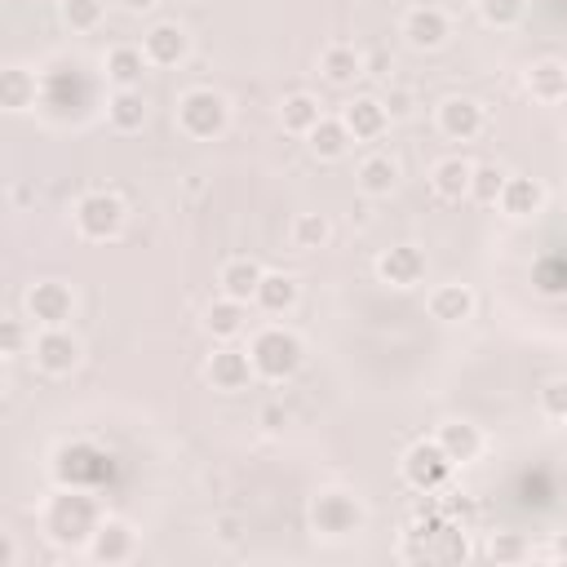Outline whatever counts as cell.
Instances as JSON below:
<instances>
[{"label": "cell", "mask_w": 567, "mask_h": 567, "mask_svg": "<svg viewBox=\"0 0 567 567\" xmlns=\"http://www.w3.org/2000/svg\"><path fill=\"white\" fill-rule=\"evenodd\" d=\"M306 146H310V155H315V159L332 164V159H341V155L354 146V137H350V128L341 124V115H323V120L306 133Z\"/></svg>", "instance_id": "28"}, {"label": "cell", "mask_w": 567, "mask_h": 567, "mask_svg": "<svg viewBox=\"0 0 567 567\" xmlns=\"http://www.w3.org/2000/svg\"><path fill=\"white\" fill-rule=\"evenodd\" d=\"M523 89H527V97L540 102V106H558V102H567V62H558V58H540V62H532L527 75H523Z\"/></svg>", "instance_id": "20"}, {"label": "cell", "mask_w": 567, "mask_h": 567, "mask_svg": "<svg viewBox=\"0 0 567 567\" xmlns=\"http://www.w3.org/2000/svg\"><path fill=\"white\" fill-rule=\"evenodd\" d=\"M470 182H474V159H465V155H443V159H434V168H430V186H434V195L447 199V204L470 199Z\"/></svg>", "instance_id": "22"}, {"label": "cell", "mask_w": 567, "mask_h": 567, "mask_svg": "<svg viewBox=\"0 0 567 567\" xmlns=\"http://www.w3.org/2000/svg\"><path fill=\"white\" fill-rule=\"evenodd\" d=\"M434 439H439V447L452 456V465H470V461H478L483 447H487V439H483V430H478L474 421H443V425L434 430Z\"/></svg>", "instance_id": "23"}, {"label": "cell", "mask_w": 567, "mask_h": 567, "mask_svg": "<svg viewBox=\"0 0 567 567\" xmlns=\"http://www.w3.org/2000/svg\"><path fill=\"white\" fill-rule=\"evenodd\" d=\"M22 310H27L31 328H66L75 315V292L62 279H35L22 297Z\"/></svg>", "instance_id": "8"}, {"label": "cell", "mask_w": 567, "mask_h": 567, "mask_svg": "<svg viewBox=\"0 0 567 567\" xmlns=\"http://www.w3.org/2000/svg\"><path fill=\"white\" fill-rule=\"evenodd\" d=\"M363 523H368V509H363V501L350 487H319L315 492V501H310V527H315V536L341 540V536L363 532Z\"/></svg>", "instance_id": "4"}, {"label": "cell", "mask_w": 567, "mask_h": 567, "mask_svg": "<svg viewBox=\"0 0 567 567\" xmlns=\"http://www.w3.org/2000/svg\"><path fill=\"white\" fill-rule=\"evenodd\" d=\"M341 124L350 128L354 142H381L385 128H390V111H385V102L377 93H359V97H350L341 106Z\"/></svg>", "instance_id": "16"}, {"label": "cell", "mask_w": 567, "mask_h": 567, "mask_svg": "<svg viewBox=\"0 0 567 567\" xmlns=\"http://www.w3.org/2000/svg\"><path fill=\"white\" fill-rule=\"evenodd\" d=\"M563 137H567V120H563Z\"/></svg>", "instance_id": "46"}, {"label": "cell", "mask_w": 567, "mask_h": 567, "mask_svg": "<svg viewBox=\"0 0 567 567\" xmlns=\"http://www.w3.org/2000/svg\"><path fill=\"white\" fill-rule=\"evenodd\" d=\"M102 518H106V514L97 509V501H93L84 487H62V492H53V496L40 505V527H44V536H49L53 545H66V549H75V545L84 549Z\"/></svg>", "instance_id": "1"}, {"label": "cell", "mask_w": 567, "mask_h": 567, "mask_svg": "<svg viewBox=\"0 0 567 567\" xmlns=\"http://www.w3.org/2000/svg\"><path fill=\"white\" fill-rule=\"evenodd\" d=\"M487 558L492 563H523V558H532V540L518 536V532H492L487 536Z\"/></svg>", "instance_id": "36"}, {"label": "cell", "mask_w": 567, "mask_h": 567, "mask_svg": "<svg viewBox=\"0 0 567 567\" xmlns=\"http://www.w3.org/2000/svg\"><path fill=\"white\" fill-rule=\"evenodd\" d=\"M151 120V102L142 97V89H111L106 97V124L115 133H142Z\"/></svg>", "instance_id": "24"}, {"label": "cell", "mask_w": 567, "mask_h": 567, "mask_svg": "<svg viewBox=\"0 0 567 567\" xmlns=\"http://www.w3.org/2000/svg\"><path fill=\"white\" fill-rule=\"evenodd\" d=\"M363 62H368V75H390V53L385 49H377V53H363Z\"/></svg>", "instance_id": "42"}, {"label": "cell", "mask_w": 567, "mask_h": 567, "mask_svg": "<svg viewBox=\"0 0 567 567\" xmlns=\"http://www.w3.org/2000/svg\"><path fill=\"white\" fill-rule=\"evenodd\" d=\"M536 408H540L545 421L567 425V377H549V381H540V390H536Z\"/></svg>", "instance_id": "35"}, {"label": "cell", "mask_w": 567, "mask_h": 567, "mask_svg": "<svg viewBox=\"0 0 567 567\" xmlns=\"http://www.w3.org/2000/svg\"><path fill=\"white\" fill-rule=\"evenodd\" d=\"M252 377H257V372H252L248 346L239 350L235 341H217V346L208 350V359H204V381H208L213 390H221V394H239V390H248Z\"/></svg>", "instance_id": "9"}, {"label": "cell", "mask_w": 567, "mask_h": 567, "mask_svg": "<svg viewBox=\"0 0 567 567\" xmlns=\"http://www.w3.org/2000/svg\"><path fill=\"white\" fill-rule=\"evenodd\" d=\"M115 4H120L124 13H133V18H142V13H151L159 0H115Z\"/></svg>", "instance_id": "45"}, {"label": "cell", "mask_w": 567, "mask_h": 567, "mask_svg": "<svg viewBox=\"0 0 567 567\" xmlns=\"http://www.w3.org/2000/svg\"><path fill=\"white\" fill-rule=\"evenodd\" d=\"M0 106L13 111V115L27 111V106H35V71L9 62V66L0 71Z\"/></svg>", "instance_id": "30"}, {"label": "cell", "mask_w": 567, "mask_h": 567, "mask_svg": "<svg viewBox=\"0 0 567 567\" xmlns=\"http://www.w3.org/2000/svg\"><path fill=\"white\" fill-rule=\"evenodd\" d=\"M297 301H301V284L292 279V275H284V270H266L261 275V288H257V297H252V306L257 310H266V315H292L297 310Z\"/></svg>", "instance_id": "27"}, {"label": "cell", "mask_w": 567, "mask_h": 567, "mask_svg": "<svg viewBox=\"0 0 567 567\" xmlns=\"http://www.w3.org/2000/svg\"><path fill=\"white\" fill-rule=\"evenodd\" d=\"M545 199H549V190H545V182H540V177L509 173V182H505V190H501L496 208H501L509 221H527V217L545 213Z\"/></svg>", "instance_id": "17"}, {"label": "cell", "mask_w": 567, "mask_h": 567, "mask_svg": "<svg viewBox=\"0 0 567 567\" xmlns=\"http://www.w3.org/2000/svg\"><path fill=\"white\" fill-rule=\"evenodd\" d=\"M381 102H385V111H390V120H408V115L416 111V93H412V89H403V84H390Z\"/></svg>", "instance_id": "39"}, {"label": "cell", "mask_w": 567, "mask_h": 567, "mask_svg": "<svg viewBox=\"0 0 567 567\" xmlns=\"http://www.w3.org/2000/svg\"><path fill=\"white\" fill-rule=\"evenodd\" d=\"M434 124H439V133L447 142H474L487 128V111H483V102H474L465 93H452V97H443L434 106Z\"/></svg>", "instance_id": "11"}, {"label": "cell", "mask_w": 567, "mask_h": 567, "mask_svg": "<svg viewBox=\"0 0 567 567\" xmlns=\"http://www.w3.org/2000/svg\"><path fill=\"white\" fill-rule=\"evenodd\" d=\"M62 22L80 35L97 31L106 22V0H62Z\"/></svg>", "instance_id": "33"}, {"label": "cell", "mask_w": 567, "mask_h": 567, "mask_svg": "<svg viewBox=\"0 0 567 567\" xmlns=\"http://www.w3.org/2000/svg\"><path fill=\"white\" fill-rule=\"evenodd\" d=\"M84 554H89L93 563H102V567L128 563V558L137 554V532H133V523H124V518H102L97 532L89 536Z\"/></svg>", "instance_id": "12"}, {"label": "cell", "mask_w": 567, "mask_h": 567, "mask_svg": "<svg viewBox=\"0 0 567 567\" xmlns=\"http://www.w3.org/2000/svg\"><path fill=\"white\" fill-rule=\"evenodd\" d=\"M213 536H217L221 545H239V536H244V523H239L235 514H217V518H213Z\"/></svg>", "instance_id": "41"}, {"label": "cell", "mask_w": 567, "mask_h": 567, "mask_svg": "<svg viewBox=\"0 0 567 567\" xmlns=\"http://www.w3.org/2000/svg\"><path fill=\"white\" fill-rule=\"evenodd\" d=\"M399 35L408 40V49L434 53V49H443V44L452 40V18H447V9H439V4H412V9L403 13V22H399Z\"/></svg>", "instance_id": "10"}, {"label": "cell", "mask_w": 567, "mask_h": 567, "mask_svg": "<svg viewBox=\"0 0 567 567\" xmlns=\"http://www.w3.org/2000/svg\"><path fill=\"white\" fill-rule=\"evenodd\" d=\"M146 71H151V62H146L142 44H111L102 53V75L111 80V89H137Z\"/></svg>", "instance_id": "21"}, {"label": "cell", "mask_w": 567, "mask_h": 567, "mask_svg": "<svg viewBox=\"0 0 567 567\" xmlns=\"http://www.w3.org/2000/svg\"><path fill=\"white\" fill-rule=\"evenodd\" d=\"M142 53L151 66L168 71V66H182L190 58V31L182 22H151L146 35H142Z\"/></svg>", "instance_id": "13"}, {"label": "cell", "mask_w": 567, "mask_h": 567, "mask_svg": "<svg viewBox=\"0 0 567 567\" xmlns=\"http://www.w3.org/2000/svg\"><path fill=\"white\" fill-rule=\"evenodd\" d=\"M315 66H319V75H323L332 89H350L359 75H368V62H363V53H359L354 44H346V40H332V44H323Z\"/></svg>", "instance_id": "18"}, {"label": "cell", "mask_w": 567, "mask_h": 567, "mask_svg": "<svg viewBox=\"0 0 567 567\" xmlns=\"http://www.w3.org/2000/svg\"><path fill=\"white\" fill-rule=\"evenodd\" d=\"M27 323H31V319H4V332H0V354H4V359H18L22 346H31Z\"/></svg>", "instance_id": "38"}, {"label": "cell", "mask_w": 567, "mask_h": 567, "mask_svg": "<svg viewBox=\"0 0 567 567\" xmlns=\"http://www.w3.org/2000/svg\"><path fill=\"white\" fill-rule=\"evenodd\" d=\"M0 567H18V540L9 532L0 536Z\"/></svg>", "instance_id": "43"}, {"label": "cell", "mask_w": 567, "mask_h": 567, "mask_svg": "<svg viewBox=\"0 0 567 567\" xmlns=\"http://www.w3.org/2000/svg\"><path fill=\"white\" fill-rule=\"evenodd\" d=\"M443 523H456V527H470L474 523V501L470 496H461V492H447L443 487Z\"/></svg>", "instance_id": "37"}, {"label": "cell", "mask_w": 567, "mask_h": 567, "mask_svg": "<svg viewBox=\"0 0 567 567\" xmlns=\"http://www.w3.org/2000/svg\"><path fill=\"white\" fill-rule=\"evenodd\" d=\"M248 359H252V372L270 385L279 381H292L306 363V341L288 328V323H266L248 337Z\"/></svg>", "instance_id": "2"}, {"label": "cell", "mask_w": 567, "mask_h": 567, "mask_svg": "<svg viewBox=\"0 0 567 567\" xmlns=\"http://www.w3.org/2000/svg\"><path fill=\"white\" fill-rule=\"evenodd\" d=\"M425 310H430V319H439V323L456 328V323H470V319H474L478 297H474V288H470V284L447 279V284H434V288L425 292Z\"/></svg>", "instance_id": "15"}, {"label": "cell", "mask_w": 567, "mask_h": 567, "mask_svg": "<svg viewBox=\"0 0 567 567\" xmlns=\"http://www.w3.org/2000/svg\"><path fill=\"white\" fill-rule=\"evenodd\" d=\"M257 425H261L266 434H279V430L288 425V408H284V403H261V408H257Z\"/></svg>", "instance_id": "40"}, {"label": "cell", "mask_w": 567, "mask_h": 567, "mask_svg": "<svg viewBox=\"0 0 567 567\" xmlns=\"http://www.w3.org/2000/svg\"><path fill=\"white\" fill-rule=\"evenodd\" d=\"M452 456L439 447V439H416L403 456H399V474H403V483L412 487V492H421V496H430V492H443L447 483H452Z\"/></svg>", "instance_id": "6"}, {"label": "cell", "mask_w": 567, "mask_h": 567, "mask_svg": "<svg viewBox=\"0 0 567 567\" xmlns=\"http://www.w3.org/2000/svg\"><path fill=\"white\" fill-rule=\"evenodd\" d=\"M27 354L44 377H71L84 359V341L71 332V323L66 328H31Z\"/></svg>", "instance_id": "7"}, {"label": "cell", "mask_w": 567, "mask_h": 567, "mask_svg": "<svg viewBox=\"0 0 567 567\" xmlns=\"http://www.w3.org/2000/svg\"><path fill=\"white\" fill-rule=\"evenodd\" d=\"M399 159L390 155V151H372V155H363L359 159V168H354V186L368 195V199H390L394 190H399Z\"/></svg>", "instance_id": "19"}, {"label": "cell", "mask_w": 567, "mask_h": 567, "mask_svg": "<svg viewBox=\"0 0 567 567\" xmlns=\"http://www.w3.org/2000/svg\"><path fill=\"white\" fill-rule=\"evenodd\" d=\"M505 182H509V173H505L501 164H474V182H470V199H474V204H483V208H496V199H501V190H505Z\"/></svg>", "instance_id": "32"}, {"label": "cell", "mask_w": 567, "mask_h": 567, "mask_svg": "<svg viewBox=\"0 0 567 567\" xmlns=\"http://www.w3.org/2000/svg\"><path fill=\"white\" fill-rule=\"evenodd\" d=\"M478 18L496 31H514L523 18H527V0H474Z\"/></svg>", "instance_id": "34"}, {"label": "cell", "mask_w": 567, "mask_h": 567, "mask_svg": "<svg viewBox=\"0 0 567 567\" xmlns=\"http://www.w3.org/2000/svg\"><path fill=\"white\" fill-rule=\"evenodd\" d=\"M173 120H177V133L182 137H190V142H217L230 128V102H226V93L199 84V89H186L177 97Z\"/></svg>", "instance_id": "3"}, {"label": "cell", "mask_w": 567, "mask_h": 567, "mask_svg": "<svg viewBox=\"0 0 567 567\" xmlns=\"http://www.w3.org/2000/svg\"><path fill=\"white\" fill-rule=\"evenodd\" d=\"M545 558H558V563H567V532H554V536H549V545H545Z\"/></svg>", "instance_id": "44"}, {"label": "cell", "mask_w": 567, "mask_h": 567, "mask_svg": "<svg viewBox=\"0 0 567 567\" xmlns=\"http://www.w3.org/2000/svg\"><path fill=\"white\" fill-rule=\"evenodd\" d=\"M124 217H128V208H124V199H120L115 190H84V195L75 199V208H71V226H75V235L89 239V244L115 239V235L124 230Z\"/></svg>", "instance_id": "5"}, {"label": "cell", "mask_w": 567, "mask_h": 567, "mask_svg": "<svg viewBox=\"0 0 567 567\" xmlns=\"http://www.w3.org/2000/svg\"><path fill=\"white\" fill-rule=\"evenodd\" d=\"M261 275H266L261 261H252V257H230V261H221V270H217V292H221V297H235V301H252L257 288H261Z\"/></svg>", "instance_id": "25"}, {"label": "cell", "mask_w": 567, "mask_h": 567, "mask_svg": "<svg viewBox=\"0 0 567 567\" xmlns=\"http://www.w3.org/2000/svg\"><path fill=\"white\" fill-rule=\"evenodd\" d=\"M328 239H332L328 213H297V217L288 221V244H292L297 252H315V248H323Z\"/></svg>", "instance_id": "31"}, {"label": "cell", "mask_w": 567, "mask_h": 567, "mask_svg": "<svg viewBox=\"0 0 567 567\" xmlns=\"http://www.w3.org/2000/svg\"><path fill=\"white\" fill-rule=\"evenodd\" d=\"M377 279L408 292V288H421L425 284V252L416 244H394L377 257Z\"/></svg>", "instance_id": "14"}, {"label": "cell", "mask_w": 567, "mask_h": 567, "mask_svg": "<svg viewBox=\"0 0 567 567\" xmlns=\"http://www.w3.org/2000/svg\"><path fill=\"white\" fill-rule=\"evenodd\" d=\"M204 328L213 341H239L248 332V301L217 292V301H208V310H204Z\"/></svg>", "instance_id": "26"}, {"label": "cell", "mask_w": 567, "mask_h": 567, "mask_svg": "<svg viewBox=\"0 0 567 567\" xmlns=\"http://www.w3.org/2000/svg\"><path fill=\"white\" fill-rule=\"evenodd\" d=\"M319 120H323V106H319L315 93H288V97L279 102V124H284V133H292V137H306Z\"/></svg>", "instance_id": "29"}]
</instances>
